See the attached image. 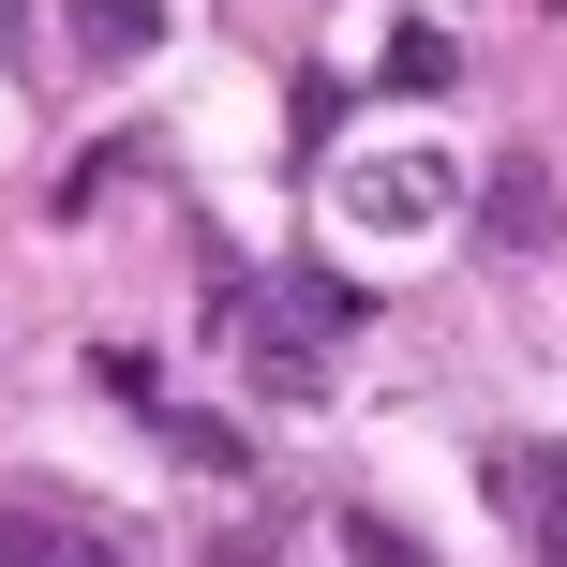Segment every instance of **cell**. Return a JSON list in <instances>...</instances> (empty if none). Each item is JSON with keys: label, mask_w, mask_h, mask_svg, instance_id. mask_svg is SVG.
Here are the masks:
<instances>
[{"label": "cell", "mask_w": 567, "mask_h": 567, "mask_svg": "<svg viewBox=\"0 0 567 567\" xmlns=\"http://www.w3.org/2000/svg\"><path fill=\"white\" fill-rule=\"evenodd\" d=\"M60 30H75V60H105V75H135V60L165 45V0H60Z\"/></svg>", "instance_id": "277c9868"}, {"label": "cell", "mask_w": 567, "mask_h": 567, "mask_svg": "<svg viewBox=\"0 0 567 567\" xmlns=\"http://www.w3.org/2000/svg\"><path fill=\"white\" fill-rule=\"evenodd\" d=\"M0 567H135V553L75 508H0Z\"/></svg>", "instance_id": "3957f363"}, {"label": "cell", "mask_w": 567, "mask_h": 567, "mask_svg": "<svg viewBox=\"0 0 567 567\" xmlns=\"http://www.w3.org/2000/svg\"><path fill=\"white\" fill-rule=\"evenodd\" d=\"M165 449H179V463H239V433H225V419H195V403H165Z\"/></svg>", "instance_id": "ba28073f"}, {"label": "cell", "mask_w": 567, "mask_h": 567, "mask_svg": "<svg viewBox=\"0 0 567 567\" xmlns=\"http://www.w3.org/2000/svg\"><path fill=\"white\" fill-rule=\"evenodd\" d=\"M553 225V195H538V165H508V179H493V239H538Z\"/></svg>", "instance_id": "52a82bcc"}, {"label": "cell", "mask_w": 567, "mask_h": 567, "mask_svg": "<svg viewBox=\"0 0 567 567\" xmlns=\"http://www.w3.org/2000/svg\"><path fill=\"white\" fill-rule=\"evenodd\" d=\"M389 90H449V30H389Z\"/></svg>", "instance_id": "8992f818"}, {"label": "cell", "mask_w": 567, "mask_h": 567, "mask_svg": "<svg viewBox=\"0 0 567 567\" xmlns=\"http://www.w3.org/2000/svg\"><path fill=\"white\" fill-rule=\"evenodd\" d=\"M329 209H343V225H373V239H433V225L463 209V165H449V150H373V165L329 179Z\"/></svg>", "instance_id": "6da1fadb"}, {"label": "cell", "mask_w": 567, "mask_h": 567, "mask_svg": "<svg viewBox=\"0 0 567 567\" xmlns=\"http://www.w3.org/2000/svg\"><path fill=\"white\" fill-rule=\"evenodd\" d=\"M343 567H433L403 523H373V508H343Z\"/></svg>", "instance_id": "5b68a950"}, {"label": "cell", "mask_w": 567, "mask_h": 567, "mask_svg": "<svg viewBox=\"0 0 567 567\" xmlns=\"http://www.w3.org/2000/svg\"><path fill=\"white\" fill-rule=\"evenodd\" d=\"M478 493L508 508V538L538 553V567H567V449H553V433H493V449H478Z\"/></svg>", "instance_id": "7a4b0ae2"}]
</instances>
